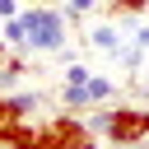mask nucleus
<instances>
[{
    "label": "nucleus",
    "instance_id": "6e6552de",
    "mask_svg": "<svg viewBox=\"0 0 149 149\" xmlns=\"http://www.w3.org/2000/svg\"><path fill=\"white\" fill-rule=\"evenodd\" d=\"M88 42H93L98 51H112V56L121 51V33H116V23H98V28L88 33Z\"/></svg>",
    "mask_w": 149,
    "mask_h": 149
},
{
    "label": "nucleus",
    "instance_id": "9b49d317",
    "mask_svg": "<svg viewBox=\"0 0 149 149\" xmlns=\"http://www.w3.org/2000/svg\"><path fill=\"white\" fill-rule=\"evenodd\" d=\"M93 79V70L84 65V61H70V70H65V84H88Z\"/></svg>",
    "mask_w": 149,
    "mask_h": 149
},
{
    "label": "nucleus",
    "instance_id": "1a4fd4ad",
    "mask_svg": "<svg viewBox=\"0 0 149 149\" xmlns=\"http://www.w3.org/2000/svg\"><path fill=\"white\" fill-rule=\"evenodd\" d=\"M88 93H93V107H102V102H112V93H116V79L93 70V79H88Z\"/></svg>",
    "mask_w": 149,
    "mask_h": 149
},
{
    "label": "nucleus",
    "instance_id": "2eb2a0df",
    "mask_svg": "<svg viewBox=\"0 0 149 149\" xmlns=\"http://www.w3.org/2000/svg\"><path fill=\"white\" fill-rule=\"evenodd\" d=\"M23 5H56V0H23Z\"/></svg>",
    "mask_w": 149,
    "mask_h": 149
},
{
    "label": "nucleus",
    "instance_id": "f8f14e48",
    "mask_svg": "<svg viewBox=\"0 0 149 149\" xmlns=\"http://www.w3.org/2000/svg\"><path fill=\"white\" fill-rule=\"evenodd\" d=\"M149 0H112V14H144Z\"/></svg>",
    "mask_w": 149,
    "mask_h": 149
},
{
    "label": "nucleus",
    "instance_id": "7ed1b4c3",
    "mask_svg": "<svg viewBox=\"0 0 149 149\" xmlns=\"http://www.w3.org/2000/svg\"><path fill=\"white\" fill-rule=\"evenodd\" d=\"M107 140L112 144H140V140H149V107H112Z\"/></svg>",
    "mask_w": 149,
    "mask_h": 149
},
{
    "label": "nucleus",
    "instance_id": "9d476101",
    "mask_svg": "<svg viewBox=\"0 0 149 149\" xmlns=\"http://www.w3.org/2000/svg\"><path fill=\"white\" fill-rule=\"evenodd\" d=\"M84 121H88V130H93V135H107V126H112V107H88V116H84Z\"/></svg>",
    "mask_w": 149,
    "mask_h": 149
},
{
    "label": "nucleus",
    "instance_id": "ddd939ff",
    "mask_svg": "<svg viewBox=\"0 0 149 149\" xmlns=\"http://www.w3.org/2000/svg\"><path fill=\"white\" fill-rule=\"evenodd\" d=\"M98 5H102V0H65V9H70V19H74V23H79L88 9H98Z\"/></svg>",
    "mask_w": 149,
    "mask_h": 149
},
{
    "label": "nucleus",
    "instance_id": "20e7f679",
    "mask_svg": "<svg viewBox=\"0 0 149 149\" xmlns=\"http://www.w3.org/2000/svg\"><path fill=\"white\" fill-rule=\"evenodd\" d=\"M61 107H65V112H88V107H93L88 84H61Z\"/></svg>",
    "mask_w": 149,
    "mask_h": 149
},
{
    "label": "nucleus",
    "instance_id": "39448f33",
    "mask_svg": "<svg viewBox=\"0 0 149 149\" xmlns=\"http://www.w3.org/2000/svg\"><path fill=\"white\" fill-rule=\"evenodd\" d=\"M5 102H9L14 121H28L33 112H42V93H5Z\"/></svg>",
    "mask_w": 149,
    "mask_h": 149
},
{
    "label": "nucleus",
    "instance_id": "f257e3e1",
    "mask_svg": "<svg viewBox=\"0 0 149 149\" xmlns=\"http://www.w3.org/2000/svg\"><path fill=\"white\" fill-rule=\"evenodd\" d=\"M23 23H28V51H61L70 37V9L61 5H23Z\"/></svg>",
    "mask_w": 149,
    "mask_h": 149
},
{
    "label": "nucleus",
    "instance_id": "423d86ee",
    "mask_svg": "<svg viewBox=\"0 0 149 149\" xmlns=\"http://www.w3.org/2000/svg\"><path fill=\"white\" fill-rule=\"evenodd\" d=\"M0 37H5L9 47H19V51H28V23H23V9H19L14 19H0Z\"/></svg>",
    "mask_w": 149,
    "mask_h": 149
},
{
    "label": "nucleus",
    "instance_id": "4468645a",
    "mask_svg": "<svg viewBox=\"0 0 149 149\" xmlns=\"http://www.w3.org/2000/svg\"><path fill=\"white\" fill-rule=\"evenodd\" d=\"M130 42H135L140 51H149V23H135V33H130Z\"/></svg>",
    "mask_w": 149,
    "mask_h": 149
},
{
    "label": "nucleus",
    "instance_id": "f03ea898",
    "mask_svg": "<svg viewBox=\"0 0 149 149\" xmlns=\"http://www.w3.org/2000/svg\"><path fill=\"white\" fill-rule=\"evenodd\" d=\"M37 149H98V140H93V130H88L84 116L61 112L47 126H37Z\"/></svg>",
    "mask_w": 149,
    "mask_h": 149
},
{
    "label": "nucleus",
    "instance_id": "0eeeda50",
    "mask_svg": "<svg viewBox=\"0 0 149 149\" xmlns=\"http://www.w3.org/2000/svg\"><path fill=\"white\" fill-rule=\"evenodd\" d=\"M28 74V56H9L5 65H0V93H14V84Z\"/></svg>",
    "mask_w": 149,
    "mask_h": 149
}]
</instances>
